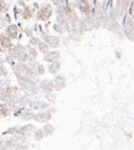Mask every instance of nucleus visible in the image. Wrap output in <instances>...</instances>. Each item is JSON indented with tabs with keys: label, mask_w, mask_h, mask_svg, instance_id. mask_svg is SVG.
Here are the masks:
<instances>
[{
	"label": "nucleus",
	"mask_w": 134,
	"mask_h": 150,
	"mask_svg": "<svg viewBox=\"0 0 134 150\" xmlns=\"http://www.w3.org/2000/svg\"><path fill=\"white\" fill-rule=\"evenodd\" d=\"M51 15V10H50L48 7H45V8H42L40 10V12L38 14V18L39 19H42V20H46V19H48Z\"/></svg>",
	"instance_id": "f257e3e1"
},
{
	"label": "nucleus",
	"mask_w": 134,
	"mask_h": 150,
	"mask_svg": "<svg viewBox=\"0 0 134 150\" xmlns=\"http://www.w3.org/2000/svg\"><path fill=\"white\" fill-rule=\"evenodd\" d=\"M34 119H35L36 121H39V122H46V121H48L50 119V114L47 113V112H45V113H39V114L34 116Z\"/></svg>",
	"instance_id": "f03ea898"
},
{
	"label": "nucleus",
	"mask_w": 134,
	"mask_h": 150,
	"mask_svg": "<svg viewBox=\"0 0 134 150\" xmlns=\"http://www.w3.org/2000/svg\"><path fill=\"white\" fill-rule=\"evenodd\" d=\"M58 58H59V54L57 52H50V53H48V54L45 56V61L51 62V63H55Z\"/></svg>",
	"instance_id": "7ed1b4c3"
},
{
	"label": "nucleus",
	"mask_w": 134,
	"mask_h": 150,
	"mask_svg": "<svg viewBox=\"0 0 134 150\" xmlns=\"http://www.w3.org/2000/svg\"><path fill=\"white\" fill-rule=\"evenodd\" d=\"M47 42H48V45H50L51 47H56L59 45V38L56 36H49L47 37Z\"/></svg>",
	"instance_id": "20e7f679"
},
{
	"label": "nucleus",
	"mask_w": 134,
	"mask_h": 150,
	"mask_svg": "<svg viewBox=\"0 0 134 150\" xmlns=\"http://www.w3.org/2000/svg\"><path fill=\"white\" fill-rule=\"evenodd\" d=\"M7 34H8L10 37H17L18 35V30H17V27L15 25H10L7 28Z\"/></svg>",
	"instance_id": "39448f33"
},
{
	"label": "nucleus",
	"mask_w": 134,
	"mask_h": 150,
	"mask_svg": "<svg viewBox=\"0 0 134 150\" xmlns=\"http://www.w3.org/2000/svg\"><path fill=\"white\" fill-rule=\"evenodd\" d=\"M40 86H42V89L44 91H50V90L53 89V83L50 82L49 80H45V81L42 82Z\"/></svg>",
	"instance_id": "423d86ee"
},
{
	"label": "nucleus",
	"mask_w": 134,
	"mask_h": 150,
	"mask_svg": "<svg viewBox=\"0 0 134 150\" xmlns=\"http://www.w3.org/2000/svg\"><path fill=\"white\" fill-rule=\"evenodd\" d=\"M78 6H79V9H81L82 12H87L90 10V6H88V3L85 0H81L79 3H78Z\"/></svg>",
	"instance_id": "0eeeda50"
},
{
	"label": "nucleus",
	"mask_w": 134,
	"mask_h": 150,
	"mask_svg": "<svg viewBox=\"0 0 134 150\" xmlns=\"http://www.w3.org/2000/svg\"><path fill=\"white\" fill-rule=\"evenodd\" d=\"M31 107L34 109H42L47 108V104L44 103V102H34V103H31Z\"/></svg>",
	"instance_id": "6e6552de"
},
{
	"label": "nucleus",
	"mask_w": 134,
	"mask_h": 150,
	"mask_svg": "<svg viewBox=\"0 0 134 150\" xmlns=\"http://www.w3.org/2000/svg\"><path fill=\"white\" fill-rule=\"evenodd\" d=\"M1 44H2V46H3V47H6V48H9V47L11 46L10 41H9L8 38H2V42H1Z\"/></svg>",
	"instance_id": "1a4fd4ad"
},
{
	"label": "nucleus",
	"mask_w": 134,
	"mask_h": 150,
	"mask_svg": "<svg viewBox=\"0 0 134 150\" xmlns=\"http://www.w3.org/2000/svg\"><path fill=\"white\" fill-rule=\"evenodd\" d=\"M59 67V64L58 63H54L53 65H50L49 66V72H51V73H55L56 71H57V68Z\"/></svg>",
	"instance_id": "9d476101"
},
{
	"label": "nucleus",
	"mask_w": 134,
	"mask_h": 150,
	"mask_svg": "<svg viewBox=\"0 0 134 150\" xmlns=\"http://www.w3.org/2000/svg\"><path fill=\"white\" fill-rule=\"evenodd\" d=\"M55 82H56V84H57V85H59V84L64 85V78H63L62 76H57V77L55 78Z\"/></svg>",
	"instance_id": "9b49d317"
},
{
	"label": "nucleus",
	"mask_w": 134,
	"mask_h": 150,
	"mask_svg": "<svg viewBox=\"0 0 134 150\" xmlns=\"http://www.w3.org/2000/svg\"><path fill=\"white\" fill-rule=\"evenodd\" d=\"M42 138V130H38L36 133H35V139L36 140H40Z\"/></svg>",
	"instance_id": "f8f14e48"
},
{
	"label": "nucleus",
	"mask_w": 134,
	"mask_h": 150,
	"mask_svg": "<svg viewBox=\"0 0 134 150\" xmlns=\"http://www.w3.org/2000/svg\"><path fill=\"white\" fill-rule=\"evenodd\" d=\"M39 50L44 52V53H46L47 52V46L44 44V43H39Z\"/></svg>",
	"instance_id": "ddd939ff"
},
{
	"label": "nucleus",
	"mask_w": 134,
	"mask_h": 150,
	"mask_svg": "<svg viewBox=\"0 0 134 150\" xmlns=\"http://www.w3.org/2000/svg\"><path fill=\"white\" fill-rule=\"evenodd\" d=\"M38 69H39V73H40V74H42V73H44V67H42V66H39V67H38Z\"/></svg>",
	"instance_id": "4468645a"
}]
</instances>
